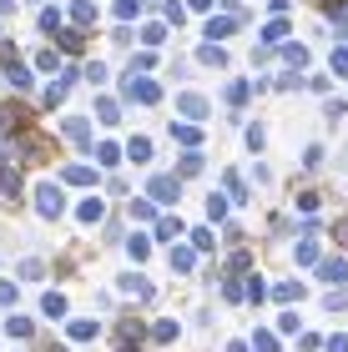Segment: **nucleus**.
Returning <instances> with one entry per match:
<instances>
[{"label":"nucleus","mask_w":348,"mask_h":352,"mask_svg":"<svg viewBox=\"0 0 348 352\" xmlns=\"http://www.w3.org/2000/svg\"><path fill=\"white\" fill-rule=\"evenodd\" d=\"M126 96H132V101H141V106H156V101H162V86L132 71V76H126Z\"/></svg>","instance_id":"nucleus-1"},{"label":"nucleus","mask_w":348,"mask_h":352,"mask_svg":"<svg viewBox=\"0 0 348 352\" xmlns=\"http://www.w3.org/2000/svg\"><path fill=\"white\" fill-rule=\"evenodd\" d=\"M36 206H41V217H51V221H56L61 212H66V197H61L56 186H41V191H36Z\"/></svg>","instance_id":"nucleus-2"},{"label":"nucleus","mask_w":348,"mask_h":352,"mask_svg":"<svg viewBox=\"0 0 348 352\" xmlns=\"http://www.w3.org/2000/svg\"><path fill=\"white\" fill-rule=\"evenodd\" d=\"M177 111H182L187 121H207V116H212V106L202 101V96H192V91H187V96H177Z\"/></svg>","instance_id":"nucleus-3"},{"label":"nucleus","mask_w":348,"mask_h":352,"mask_svg":"<svg viewBox=\"0 0 348 352\" xmlns=\"http://www.w3.org/2000/svg\"><path fill=\"white\" fill-rule=\"evenodd\" d=\"M318 277L343 287V282H348V257H328V262H318Z\"/></svg>","instance_id":"nucleus-4"},{"label":"nucleus","mask_w":348,"mask_h":352,"mask_svg":"<svg viewBox=\"0 0 348 352\" xmlns=\"http://www.w3.org/2000/svg\"><path fill=\"white\" fill-rule=\"evenodd\" d=\"M182 191H177V176H156L152 182V201H177Z\"/></svg>","instance_id":"nucleus-5"},{"label":"nucleus","mask_w":348,"mask_h":352,"mask_svg":"<svg viewBox=\"0 0 348 352\" xmlns=\"http://www.w3.org/2000/svg\"><path fill=\"white\" fill-rule=\"evenodd\" d=\"M232 30H237L232 15H212V21H207V41H227Z\"/></svg>","instance_id":"nucleus-6"},{"label":"nucleus","mask_w":348,"mask_h":352,"mask_svg":"<svg viewBox=\"0 0 348 352\" xmlns=\"http://www.w3.org/2000/svg\"><path fill=\"white\" fill-rule=\"evenodd\" d=\"M61 182H71V186H96V171H91V166H66V171H61Z\"/></svg>","instance_id":"nucleus-7"},{"label":"nucleus","mask_w":348,"mask_h":352,"mask_svg":"<svg viewBox=\"0 0 348 352\" xmlns=\"http://www.w3.org/2000/svg\"><path fill=\"white\" fill-rule=\"evenodd\" d=\"M0 197H21V171L15 166H0Z\"/></svg>","instance_id":"nucleus-8"},{"label":"nucleus","mask_w":348,"mask_h":352,"mask_svg":"<svg viewBox=\"0 0 348 352\" xmlns=\"http://www.w3.org/2000/svg\"><path fill=\"white\" fill-rule=\"evenodd\" d=\"M197 262V247H172V272H192Z\"/></svg>","instance_id":"nucleus-9"},{"label":"nucleus","mask_w":348,"mask_h":352,"mask_svg":"<svg viewBox=\"0 0 348 352\" xmlns=\"http://www.w3.org/2000/svg\"><path fill=\"white\" fill-rule=\"evenodd\" d=\"M71 21H76V25H91V21H96V0H76V6H71Z\"/></svg>","instance_id":"nucleus-10"},{"label":"nucleus","mask_w":348,"mask_h":352,"mask_svg":"<svg viewBox=\"0 0 348 352\" xmlns=\"http://www.w3.org/2000/svg\"><path fill=\"white\" fill-rule=\"evenodd\" d=\"M197 60H202V66H217V71L227 66V56H223V45H217V41H212V45H202V51H197Z\"/></svg>","instance_id":"nucleus-11"},{"label":"nucleus","mask_w":348,"mask_h":352,"mask_svg":"<svg viewBox=\"0 0 348 352\" xmlns=\"http://www.w3.org/2000/svg\"><path fill=\"white\" fill-rule=\"evenodd\" d=\"M172 141H182V146H197V126H192V121H172Z\"/></svg>","instance_id":"nucleus-12"},{"label":"nucleus","mask_w":348,"mask_h":352,"mask_svg":"<svg viewBox=\"0 0 348 352\" xmlns=\"http://www.w3.org/2000/svg\"><path fill=\"white\" fill-rule=\"evenodd\" d=\"M61 131H66V136L76 141V146H86V141H91V126H86L81 116H76V121H66V126H61Z\"/></svg>","instance_id":"nucleus-13"},{"label":"nucleus","mask_w":348,"mask_h":352,"mask_svg":"<svg viewBox=\"0 0 348 352\" xmlns=\"http://www.w3.org/2000/svg\"><path fill=\"white\" fill-rule=\"evenodd\" d=\"M6 81H10L15 91H25V86H30V71L21 66V60H10V66H6Z\"/></svg>","instance_id":"nucleus-14"},{"label":"nucleus","mask_w":348,"mask_h":352,"mask_svg":"<svg viewBox=\"0 0 348 352\" xmlns=\"http://www.w3.org/2000/svg\"><path fill=\"white\" fill-rule=\"evenodd\" d=\"M41 312L51 317V322H56V317H66V297H61V292H51V297L41 302Z\"/></svg>","instance_id":"nucleus-15"},{"label":"nucleus","mask_w":348,"mask_h":352,"mask_svg":"<svg viewBox=\"0 0 348 352\" xmlns=\"http://www.w3.org/2000/svg\"><path fill=\"white\" fill-rule=\"evenodd\" d=\"M76 217H81V221H101V217H106V206H101L96 197H86V201H81V212H76Z\"/></svg>","instance_id":"nucleus-16"},{"label":"nucleus","mask_w":348,"mask_h":352,"mask_svg":"<svg viewBox=\"0 0 348 352\" xmlns=\"http://www.w3.org/2000/svg\"><path fill=\"white\" fill-rule=\"evenodd\" d=\"M126 156H132V162H152V141H147V136H136L132 146H126Z\"/></svg>","instance_id":"nucleus-17"},{"label":"nucleus","mask_w":348,"mask_h":352,"mask_svg":"<svg viewBox=\"0 0 348 352\" xmlns=\"http://www.w3.org/2000/svg\"><path fill=\"white\" fill-rule=\"evenodd\" d=\"M182 232H187V227H182V221H177V217H167V221H162V227H156V236H162V242H177V236H182Z\"/></svg>","instance_id":"nucleus-18"},{"label":"nucleus","mask_w":348,"mask_h":352,"mask_svg":"<svg viewBox=\"0 0 348 352\" xmlns=\"http://www.w3.org/2000/svg\"><path fill=\"white\" fill-rule=\"evenodd\" d=\"M283 36H288V21H267V25H263V41H267V45H278Z\"/></svg>","instance_id":"nucleus-19"},{"label":"nucleus","mask_w":348,"mask_h":352,"mask_svg":"<svg viewBox=\"0 0 348 352\" xmlns=\"http://www.w3.org/2000/svg\"><path fill=\"white\" fill-rule=\"evenodd\" d=\"M96 162H101V166H116V162H121V146H112V141H101V146H96Z\"/></svg>","instance_id":"nucleus-20"},{"label":"nucleus","mask_w":348,"mask_h":352,"mask_svg":"<svg viewBox=\"0 0 348 352\" xmlns=\"http://www.w3.org/2000/svg\"><path fill=\"white\" fill-rule=\"evenodd\" d=\"M283 60H288V66H298V71H303V66H308V51H303V45H283Z\"/></svg>","instance_id":"nucleus-21"},{"label":"nucleus","mask_w":348,"mask_h":352,"mask_svg":"<svg viewBox=\"0 0 348 352\" xmlns=\"http://www.w3.org/2000/svg\"><path fill=\"white\" fill-rule=\"evenodd\" d=\"M71 338H76V342L96 338V322H91V317H81V322H71Z\"/></svg>","instance_id":"nucleus-22"},{"label":"nucleus","mask_w":348,"mask_h":352,"mask_svg":"<svg viewBox=\"0 0 348 352\" xmlns=\"http://www.w3.org/2000/svg\"><path fill=\"white\" fill-rule=\"evenodd\" d=\"M6 332H10V338H30V317H10Z\"/></svg>","instance_id":"nucleus-23"},{"label":"nucleus","mask_w":348,"mask_h":352,"mask_svg":"<svg viewBox=\"0 0 348 352\" xmlns=\"http://www.w3.org/2000/svg\"><path fill=\"white\" fill-rule=\"evenodd\" d=\"M96 116H101L106 126H112V121L121 116V111H116V101H106V96H101V101H96Z\"/></svg>","instance_id":"nucleus-24"},{"label":"nucleus","mask_w":348,"mask_h":352,"mask_svg":"<svg viewBox=\"0 0 348 352\" xmlns=\"http://www.w3.org/2000/svg\"><path fill=\"white\" fill-rule=\"evenodd\" d=\"M252 352H278V338L273 332H258V338H252Z\"/></svg>","instance_id":"nucleus-25"},{"label":"nucleus","mask_w":348,"mask_h":352,"mask_svg":"<svg viewBox=\"0 0 348 352\" xmlns=\"http://www.w3.org/2000/svg\"><path fill=\"white\" fill-rule=\"evenodd\" d=\"M152 338H156V342H172V338H177V322H156Z\"/></svg>","instance_id":"nucleus-26"},{"label":"nucleus","mask_w":348,"mask_h":352,"mask_svg":"<svg viewBox=\"0 0 348 352\" xmlns=\"http://www.w3.org/2000/svg\"><path fill=\"white\" fill-rule=\"evenodd\" d=\"M162 10H167V21H172V25H182V21H187V6H177V0H167Z\"/></svg>","instance_id":"nucleus-27"},{"label":"nucleus","mask_w":348,"mask_h":352,"mask_svg":"<svg viewBox=\"0 0 348 352\" xmlns=\"http://www.w3.org/2000/svg\"><path fill=\"white\" fill-rule=\"evenodd\" d=\"M41 30H45V36H56V30H61V10H45L41 15Z\"/></svg>","instance_id":"nucleus-28"},{"label":"nucleus","mask_w":348,"mask_h":352,"mask_svg":"<svg viewBox=\"0 0 348 352\" xmlns=\"http://www.w3.org/2000/svg\"><path fill=\"white\" fill-rule=\"evenodd\" d=\"M162 36H167V25H156V21H152V25H141V41H147V45H156Z\"/></svg>","instance_id":"nucleus-29"},{"label":"nucleus","mask_w":348,"mask_h":352,"mask_svg":"<svg viewBox=\"0 0 348 352\" xmlns=\"http://www.w3.org/2000/svg\"><path fill=\"white\" fill-rule=\"evenodd\" d=\"M227 101L243 106V101H247V81H232V86H227Z\"/></svg>","instance_id":"nucleus-30"},{"label":"nucleus","mask_w":348,"mask_h":352,"mask_svg":"<svg viewBox=\"0 0 348 352\" xmlns=\"http://www.w3.org/2000/svg\"><path fill=\"white\" fill-rule=\"evenodd\" d=\"M132 217H136V221H152L156 206H152V201H132Z\"/></svg>","instance_id":"nucleus-31"},{"label":"nucleus","mask_w":348,"mask_h":352,"mask_svg":"<svg viewBox=\"0 0 348 352\" xmlns=\"http://www.w3.org/2000/svg\"><path fill=\"white\" fill-rule=\"evenodd\" d=\"M192 247H197V252H212V232L197 227V232H192Z\"/></svg>","instance_id":"nucleus-32"},{"label":"nucleus","mask_w":348,"mask_h":352,"mask_svg":"<svg viewBox=\"0 0 348 352\" xmlns=\"http://www.w3.org/2000/svg\"><path fill=\"white\" fill-rule=\"evenodd\" d=\"M86 81H91V86L106 81V66H101V60H91V66H86Z\"/></svg>","instance_id":"nucleus-33"},{"label":"nucleus","mask_w":348,"mask_h":352,"mask_svg":"<svg viewBox=\"0 0 348 352\" xmlns=\"http://www.w3.org/2000/svg\"><path fill=\"white\" fill-rule=\"evenodd\" d=\"M126 247H132V257L141 262V257H147V252H152V242H147V236H132V242H126Z\"/></svg>","instance_id":"nucleus-34"},{"label":"nucleus","mask_w":348,"mask_h":352,"mask_svg":"<svg viewBox=\"0 0 348 352\" xmlns=\"http://www.w3.org/2000/svg\"><path fill=\"white\" fill-rule=\"evenodd\" d=\"M293 297H303V287H298V282H283V287H278V302H293Z\"/></svg>","instance_id":"nucleus-35"},{"label":"nucleus","mask_w":348,"mask_h":352,"mask_svg":"<svg viewBox=\"0 0 348 352\" xmlns=\"http://www.w3.org/2000/svg\"><path fill=\"white\" fill-rule=\"evenodd\" d=\"M207 217H212V221H223V217H227V201H223V197H212V201H207Z\"/></svg>","instance_id":"nucleus-36"},{"label":"nucleus","mask_w":348,"mask_h":352,"mask_svg":"<svg viewBox=\"0 0 348 352\" xmlns=\"http://www.w3.org/2000/svg\"><path fill=\"white\" fill-rule=\"evenodd\" d=\"M334 71L348 76V45H338V51H334Z\"/></svg>","instance_id":"nucleus-37"},{"label":"nucleus","mask_w":348,"mask_h":352,"mask_svg":"<svg viewBox=\"0 0 348 352\" xmlns=\"http://www.w3.org/2000/svg\"><path fill=\"white\" fill-rule=\"evenodd\" d=\"M227 191H232V201H243V197H247V191H243V176H237V171L227 176Z\"/></svg>","instance_id":"nucleus-38"},{"label":"nucleus","mask_w":348,"mask_h":352,"mask_svg":"<svg viewBox=\"0 0 348 352\" xmlns=\"http://www.w3.org/2000/svg\"><path fill=\"white\" fill-rule=\"evenodd\" d=\"M298 262H318V247H313V242H298Z\"/></svg>","instance_id":"nucleus-39"},{"label":"nucleus","mask_w":348,"mask_h":352,"mask_svg":"<svg viewBox=\"0 0 348 352\" xmlns=\"http://www.w3.org/2000/svg\"><path fill=\"white\" fill-rule=\"evenodd\" d=\"M136 6H141V0H116V15H121V21H132Z\"/></svg>","instance_id":"nucleus-40"},{"label":"nucleus","mask_w":348,"mask_h":352,"mask_svg":"<svg viewBox=\"0 0 348 352\" xmlns=\"http://www.w3.org/2000/svg\"><path fill=\"white\" fill-rule=\"evenodd\" d=\"M152 66H156V56H152V51H141V56L132 60V71H152Z\"/></svg>","instance_id":"nucleus-41"},{"label":"nucleus","mask_w":348,"mask_h":352,"mask_svg":"<svg viewBox=\"0 0 348 352\" xmlns=\"http://www.w3.org/2000/svg\"><path fill=\"white\" fill-rule=\"evenodd\" d=\"M278 332H298V312H283L278 317Z\"/></svg>","instance_id":"nucleus-42"},{"label":"nucleus","mask_w":348,"mask_h":352,"mask_svg":"<svg viewBox=\"0 0 348 352\" xmlns=\"http://www.w3.org/2000/svg\"><path fill=\"white\" fill-rule=\"evenodd\" d=\"M328 352H348V338L338 332V338H328Z\"/></svg>","instance_id":"nucleus-43"},{"label":"nucleus","mask_w":348,"mask_h":352,"mask_svg":"<svg viewBox=\"0 0 348 352\" xmlns=\"http://www.w3.org/2000/svg\"><path fill=\"white\" fill-rule=\"evenodd\" d=\"M0 302H15V287L10 282H0Z\"/></svg>","instance_id":"nucleus-44"},{"label":"nucleus","mask_w":348,"mask_h":352,"mask_svg":"<svg viewBox=\"0 0 348 352\" xmlns=\"http://www.w3.org/2000/svg\"><path fill=\"white\" fill-rule=\"evenodd\" d=\"M187 6H197V10H207V6H212V0H187Z\"/></svg>","instance_id":"nucleus-45"},{"label":"nucleus","mask_w":348,"mask_h":352,"mask_svg":"<svg viewBox=\"0 0 348 352\" xmlns=\"http://www.w3.org/2000/svg\"><path fill=\"white\" fill-rule=\"evenodd\" d=\"M0 10H15V0H0Z\"/></svg>","instance_id":"nucleus-46"},{"label":"nucleus","mask_w":348,"mask_h":352,"mask_svg":"<svg viewBox=\"0 0 348 352\" xmlns=\"http://www.w3.org/2000/svg\"><path fill=\"white\" fill-rule=\"evenodd\" d=\"M152 6H156V0H152Z\"/></svg>","instance_id":"nucleus-47"}]
</instances>
